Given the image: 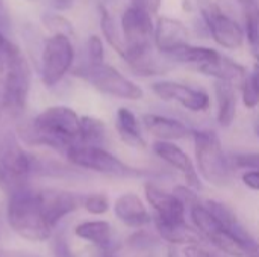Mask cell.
I'll list each match as a JSON object with an SVG mask.
<instances>
[{"instance_id": "1", "label": "cell", "mask_w": 259, "mask_h": 257, "mask_svg": "<svg viewBox=\"0 0 259 257\" xmlns=\"http://www.w3.org/2000/svg\"><path fill=\"white\" fill-rule=\"evenodd\" d=\"M20 138L29 145H46L67 151L80 142V117L68 106H50L30 123L18 127Z\"/></svg>"}, {"instance_id": "2", "label": "cell", "mask_w": 259, "mask_h": 257, "mask_svg": "<svg viewBox=\"0 0 259 257\" xmlns=\"http://www.w3.org/2000/svg\"><path fill=\"white\" fill-rule=\"evenodd\" d=\"M8 223L17 235L32 242L47 241L52 233V227L42 214L38 192L26 188L9 195Z\"/></svg>"}, {"instance_id": "3", "label": "cell", "mask_w": 259, "mask_h": 257, "mask_svg": "<svg viewBox=\"0 0 259 257\" xmlns=\"http://www.w3.org/2000/svg\"><path fill=\"white\" fill-rule=\"evenodd\" d=\"M196 150V161L202 177L217 188L231 183V165L223 151L220 138L212 130L191 132Z\"/></svg>"}, {"instance_id": "4", "label": "cell", "mask_w": 259, "mask_h": 257, "mask_svg": "<svg viewBox=\"0 0 259 257\" xmlns=\"http://www.w3.org/2000/svg\"><path fill=\"white\" fill-rule=\"evenodd\" d=\"M74 74L85 79L93 88H96L102 94L115 98L135 101L144 97L143 89L137 83H134L126 76H123L117 68L105 62H99V64L87 62L85 65L79 67L74 71Z\"/></svg>"}, {"instance_id": "5", "label": "cell", "mask_w": 259, "mask_h": 257, "mask_svg": "<svg viewBox=\"0 0 259 257\" xmlns=\"http://www.w3.org/2000/svg\"><path fill=\"white\" fill-rule=\"evenodd\" d=\"M30 89V67L18 50L5 71V82L0 100V112L8 117H18L27 101Z\"/></svg>"}, {"instance_id": "6", "label": "cell", "mask_w": 259, "mask_h": 257, "mask_svg": "<svg viewBox=\"0 0 259 257\" xmlns=\"http://www.w3.org/2000/svg\"><path fill=\"white\" fill-rule=\"evenodd\" d=\"M68 161L80 168L91 170L96 173L114 176V177H137L141 173L123 161L115 158L112 153L106 151L100 145H88V144H73L65 151Z\"/></svg>"}, {"instance_id": "7", "label": "cell", "mask_w": 259, "mask_h": 257, "mask_svg": "<svg viewBox=\"0 0 259 257\" xmlns=\"http://www.w3.org/2000/svg\"><path fill=\"white\" fill-rule=\"evenodd\" d=\"M36 161L15 142L0 145V189L9 195L26 188L29 176L33 173Z\"/></svg>"}, {"instance_id": "8", "label": "cell", "mask_w": 259, "mask_h": 257, "mask_svg": "<svg viewBox=\"0 0 259 257\" xmlns=\"http://www.w3.org/2000/svg\"><path fill=\"white\" fill-rule=\"evenodd\" d=\"M191 220L202 236H205L214 247L231 257L250 256L247 248L215 218V215L200 203L190 208Z\"/></svg>"}, {"instance_id": "9", "label": "cell", "mask_w": 259, "mask_h": 257, "mask_svg": "<svg viewBox=\"0 0 259 257\" xmlns=\"http://www.w3.org/2000/svg\"><path fill=\"white\" fill-rule=\"evenodd\" d=\"M74 61L73 44L65 33L47 38L41 55V79L47 88L55 86L70 71Z\"/></svg>"}, {"instance_id": "10", "label": "cell", "mask_w": 259, "mask_h": 257, "mask_svg": "<svg viewBox=\"0 0 259 257\" xmlns=\"http://www.w3.org/2000/svg\"><path fill=\"white\" fill-rule=\"evenodd\" d=\"M200 9L209 33L219 45L229 50H237L243 45L246 38L244 30L234 18L222 11L220 6H217L211 0H206L202 3Z\"/></svg>"}, {"instance_id": "11", "label": "cell", "mask_w": 259, "mask_h": 257, "mask_svg": "<svg viewBox=\"0 0 259 257\" xmlns=\"http://www.w3.org/2000/svg\"><path fill=\"white\" fill-rule=\"evenodd\" d=\"M121 30L124 38L126 50H137L147 47L153 42L155 26L152 21V14L131 5L121 17ZM124 56V55H123Z\"/></svg>"}, {"instance_id": "12", "label": "cell", "mask_w": 259, "mask_h": 257, "mask_svg": "<svg viewBox=\"0 0 259 257\" xmlns=\"http://www.w3.org/2000/svg\"><path fill=\"white\" fill-rule=\"evenodd\" d=\"M152 91L164 101H176L191 112H205L211 106L209 95L202 89H194L188 85L162 80L152 85Z\"/></svg>"}, {"instance_id": "13", "label": "cell", "mask_w": 259, "mask_h": 257, "mask_svg": "<svg viewBox=\"0 0 259 257\" xmlns=\"http://www.w3.org/2000/svg\"><path fill=\"white\" fill-rule=\"evenodd\" d=\"M155 47L168 56L190 44V33L185 24L176 18L159 17L153 32Z\"/></svg>"}, {"instance_id": "14", "label": "cell", "mask_w": 259, "mask_h": 257, "mask_svg": "<svg viewBox=\"0 0 259 257\" xmlns=\"http://www.w3.org/2000/svg\"><path fill=\"white\" fill-rule=\"evenodd\" d=\"M39 204L42 209V214L46 217V221L53 229L65 215L74 212L80 203L83 204V200L71 192L67 191H58V189H47L38 192Z\"/></svg>"}, {"instance_id": "15", "label": "cell", "mask_w": 259, "mask_h": 257, "mask_svg": "<svg viewBox=\"0 0 259 257\" xmlns=\"http://www.w3.org/2000/svg\"><path fill=\"white\" fill-rule=\"evenodd\" d=\"M146 198L149 204L155 209V217L161 218L170 224H182L185 221V204L175 194L165 192L153 183H146L144 186Z\"/></svg>"}, {"instance_id": "16", "label": "cell", "mask_w": 259, "mask_h": 257, "mask_svg": "<svg viewBox=\"0 0 259 257\" xmlns=\"http://www.w3.org/2000/svg\"><path fill=\"white\" fill-rule=\"evenodd\" d=\"M153 151H155V155L158 158H161L170 167L178 170L184 176L188 186H191L193 189H200L202 188V183L199 180V174H197V171L194 168L193 161L173 141H159L158 139L153 144Z\"/></svg>"}, {"instance_id": "17", "label": "cell", "mask_w": 259, "mask_h": 257, "mask_svg": "<svg viewBox=\"0 0 259 257\" xmlns=\"http://www.w3.org/2000/svg\"><path fill=\"white\" fill-rule=\"evenodd\" d=\"M197 71H200L205 76H211L217 80H225L232 83L234 86H241L244 82L247 71L243 65L234 62L231 58L222 55L220 52H215L212 58L205 61L203 64L196 67Z\"/></svg>"}, {"instance_id": "18", "label": "cell", "mask_w": 259, "mask_h": 257, "mask_svg": "<svg viewBox=\"0 0 259 257\" xmlns=\"http://www.w3.org/2000/svg\"><path fill=\"white\" fill-rule=\"evenodd\" d=\"M205 206L215 215V218L247 248L249 254H259V244L256 239L244 229V226L240 223V220L237 218V215L223 203L209 200L205 203Z\"/></svg>"}, {"instance_id": "19", "label": "cell", "mask_w": 259, "mask_h": 257, "mask_svg": "<svg viewBox=\"0 0 259 257\" xmlns=\"http://www.w3.org/2000/svg\"><path fill=\"white\" fill-rule=\"evenodd\" d=\"M143 124L147 132H150L159 141H178L191 133V130L182 121L158 114H146L143 117Z\"/></svg>"}, {"instance_id": "20", "label": "cell", "mask_w": 259, "mask_h": 257, "mask_svg": "<svg viewBox=\"0 0 259 257\" xmlns=\"http://www.w3.org/2000/svg\"><path fill=\"white\" fill-rule=\"evenodd\" d=\"M117 218L129 227H143L150 223V214L147 212L141 198L135 194H123L114 204Z\"/></svg>"}, {"instance_id": "21", "label": "cell", "mask_w": 259, "mask_h": 257, "mask_svg": "<svg viewBox=\"0 0 259 257\" xmlns=\"http://www.w3.org/2000/svg\"><path fill=\"white\" fill-rule=\"evenodd\" d=\"M214 92L217 98V121L222 127H229L237 117L235 86L225 80H215Z\"/></svg>"}, {"instance_id": "22", "label": "cell", "mask_w": 259, "mask_h": 257, "mask_svg": "<svg viewBox=\"0 0 259 257\" xmlns=\"http://www.w3.org/2000/svg\"><path fill=\"white\" fill-rule=\"evenodd\" d=\"M117 132L121 138V141L134 148H144L146 141L143 138L138 120L135 114L127 108H120L117 111V120H115Z\"/></svg>"}, {"instance_id": "23", "label": "cell", "mask_w": 259, "mask_h": 257, "mask_svg": "<svg viewBox=\"0 0 259 257\" xmlns=\"http://www.w3.org/2000/svg\"><path fill=\"white\" fill-rule=\"evenodd\" d=\"M155 226L162 239L171 244H184V245H193V244H200L202 242V235L200 232H196L191 229L187 223L182 224H170L162 221L161 218L155 217Z\"/></svg>"}, {"instance_id": "24", "label": "cell", "mask_w": 259, "mask_h": 257, "mask_svg": "<svg viewBox=\"0 0 259 257\" xmlns=\"http://www.w3.org/2000/svg\"><path fill=\"white\" fill-rule=\"evenodd\" d=\"M76 235L97 247L106 248L111 242L112 230L106 221H87L76 227Z\"/></svg>"}, {"instance_id": "25", "label": "cell", "mask_w": 259, "mask_h": 257, "mask_svg": "<svg viewBox=\"0 0 259 257\" xmlns=\"http://www.w3.org/2000/svg\"><path fill=\"white\" fill-rule=\"evenodd\" d=\"M246 36L253 56L259 62V5L256 0H246L243 5Z\"/></svg>"}, {"instance_id": "26", "label": "cell", "mask_w": 259, "mask_h": 257, "mask_svg": "<svg viewBox=\"0 0 259 257\" xmlns=\"http://www.w3.org/2000/svg\"><path fill=\"white\" fill-rule=\"evenodd\" d=\"M106 127L102 120L94 117H80V144L100 145L105 141Z\"/></svg>"}, {"instance_id": "27", "label": "cell", "mask_w": 259, "mask_h": 257, "mask_svg": "<svg viewBox=\"0 0 259 257\" xmlns=\"http://www.w3.org/2000/svg\"><path fill=\"white\" fill-rule=\"evenodd\" d=\"M100 27H102L103 36L106 38V41L109 42V45L123 58L124 50H126L124 38L120 33V30H118L114 18L111 17V14L103 6H100Z\"/></svg>"}, {"instance_id": "28", "label": "cell", "mask_w": 259, "mask_h": 257, "mask_svg": "<svg viewBox=\"0 0 259 257\" xmlns=\"http://www.w3.org/2000/svg\"><path fill=\"white\" fill-rule=\"evenodd\" d=\"M241 92H243V103L246 108H256L259 105V89L255 85L250 74L246 76L244 82L241 83Z\"/></svg>"}, {"instance_id": "29", "label": "cell", "mask_w": 259, "mask_h": 257, "mask_svg": "<svg viewBox=\"0 0 259 257\" xmlns=\"http://www.w3.org/2000/svg\"><path fill=\"white\" fill-rule=\"evenodd\" d=\"M83 208L94 215H102L109 209V200L103 194H91L83 198Z\"/></svg>"}, {"instance_id": "30", "label": "cell", "mask_w": 259, "mask_h": 257, "mask_svg": "<svg viewBox=\"0 0 259 257\" xmlns=\"http://www.w3.org/2000/svg\"><path fill=\"white\" fill-rule=\"evenodd\" d=\"M17 52L18 48L0 32V74H5L8 65L11 64Z\"/></svg>"}, {"instance_id": "31", "label": "cell", "mask_w": 259, "mask_h": 257, "mask_svg": "<svg viewBox=\"0 0 259 257\" xmlns=\"http://www.w3.org/2000/svg\"><path fill=\"white\" fill-rule=\"evenodd\" d=\"M87 53H88V62L90 64H99L103 62L105 50L103 42L97 35H91L87 41Z\"/></svg>"}, {"instance_id": "32", "label": "cell", "mask_w": 259, "mask_h": 257, "mask_svg": "<svg viewBox=\"0 0 259 257\" xmlns=\"http://www.w3.org/2000/svg\"><path fill=\"white\" fill-rule=\"evenodd\" d=\"M232 162L237 168L244 170H259V153H240L232 158Z\"/></svg>"}, {"instance_id": "33", "label": "cell", "mask_w": 259, "mask_h": 257, "mask_svg": "<svg viewBox=\"0 0 259 257\" xmlns=\"http://www.w3.org/2000/svg\"><path fill=\"white\" fill-rule=\"evenodd\" d=\"M129 244H131V247H134L137 250H149L153 245H156V239L150 233H147L144 230H140V232H137L135 235L131 236Z\"/></svg>"}, {"instance_id": "34", "label": "cell", "mask_w": 259, "mask_h": 257, "mask_svg": "<svg viewBox=\"0 0 259 257\" xmlns=\"http://www.w3.org/2000/svg\"><path fill=\"white\" fill-rule=\"evenodd\" d=\"M176 197H179L182 200V203L188 208H191L193 204L199 203V198L196 195V192L193 191L191 186H176L175 188V192H173Z\"/></svg>"}, {"instance_id": "35", "label": "cell", "mask_w": 259, "mask_h": 257, "mask_svg": "<svg viewBox=\"0 0 259 257\" xmlns=\"http://www.w3.org/2000/svg\"><path fill=\"white\" fill-rule=\"evenodd\" d=\"M52 248H53V256L55 257H74L71 248L68 247L67 241H65L62 236H58V238L53 241Z\"/></svg>"}, {"instance_id": "36", "label": "cell", "mask_w": 259, "mask_h": 257, "mask_svg": "<svg viewBox=\"0 0 259 257\" xmlns=\"http://www.w3.org/2000/svg\"><path fill=\"white\" fill-rule=\"evenodd\" d=\"M134 6L149 12V14H156L161 8L162 0H131Z\"/></svg>"}, {"instance_id": "37", "label": "cell", "mask_w": 259, "mask_h": 257, "mask_svg": "<svg viewBox=\"0 0 259 257\" xmlns=\"http://www.w3.org/2000/svg\"><path fill=\"white\" fill-rule=\"evenodd\" d=\"M243 183L253 191H259V170L247 171L243 176Z\"/></svg>"}, {"instance_id": "38", "label": "cell", "mask_w": 259, "mask_h": 257, "mask_svg": "<svg viewBox=\"0 0 259 257\" xmlns=\"http://www.w3.org/2000/svg\"><path fill=\"white\" fill-rule=\"evenodd\" d=\"M185 257H219L217 254L199 247V244H193L190 247H187L185 250Z\"/></svg>"}, {"instance_id": "39", "label": "cell", "mask_w": 259, "mask_h": 257, "mask_svg": "<svg viewBox=\"0 0 259 257\" xmlns=\"http://www.w3.org/2000/svg\"><path fill=\"white\" fill-rule=\"evenodd\" d=\"M50 3V6H53L55 9H67L73 5L74 0H47Z\"/></svg>"}, {"instance_id": "40", "label": "cell", "mask_w": 259, "mask_h": 257, "mask_svg": "<svg viewBox=\"0 0 259 257\" xmlns=\"http://www.w3.org/2000/svg\"><path fill=\"white\" fill-rule=\"evenodd\" d=\"M252 79H253V82H255V85L258 86L259 89V62H256L255 65H253V71H252Z\"/></svg>"}, {"instance_id": "41", "label": "cell", "mask_w": 259, "mask_h": 257, "mask_svg": "<svg viewBox=\"0 0 259 257\" xmlns=\"http://www.w3.org/2000/svg\"><path fill=\"white\" fill-rule=\"evenodd\" d=\"M5 257H38V256H30V254H9Z\"/></svg>"}, {"instance_id": "42", "label": "cell", "mask_w": 259, "mask_h": 257, "mask_svg": "<svg viewBox=\"0 0 259 257\" xmlns=\"http://www.w3.org/2000/svg\"><path fill=\"white\" fill-rule=\"evenodd\" d=\"M2 9H3V0H0V12H2Z\"/></svg>"}, {"instance_id": "43", "label": "cell", "mask_w": 259, "mask_h": 257, "mask_svg": "<svg viewBox=\"0 0 259 257\" xmlns=\"http://www.w3.org/2000/svg\"><path fill=\"white\" fill-rule=\"evenodd\" d=\"M237 2H238V3H240V5H243V3H244V2H246V0H237Z\"/></svg>"}, {"instance_id": "44", "label": "cell", "mask_w": 259, "mask_h": 257, "mask_svg": "<svg viewBox=\"0 0 259 257\" xmlns=\"http://www.w3.org/2000/svg\"><path fill=\"white\" fill-rule=\"evenodd\" d=\"M247 257H259V254H250V256H247Z\"/></svg>"}, {"instance_id": "45", "label": "cell", "mask_w": 259, "mask_h": 257, "mask_svg": "<svg viewBox=\"0 0 259 257\" xmlns=\"http://www.w3.org/2000/svg\"><path fill=\"white\" fill-rule=\"evenodd\" d=\"M103 257H112V256H103Z\"/></svg>"}, {"instance_id": "46", "label": "cell", "mask_w": 259, "mask_h": 257, "mask_svg": "<svg viewBox=\"0 0 259 257\" xmlns=\"http://www.w3.org/2000/svg\"><path fill=\"white\" fill-rule=\"evenodd\" d=\"M258 5H259V0H258Z\"/></svg>"}]
</instances>
